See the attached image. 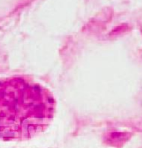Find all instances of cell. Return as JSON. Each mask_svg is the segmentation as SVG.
I'll return each mask as SVG.
<instances>
[{"label": "cell", "instance_id": "cell-1", "mask_svg": "<svg viewBox=\"0 0 142 148\" xmlns=\"http://www.w3.org/2000/svg\"><path fill=\"white\" fill-rule=\"evenodd\" d=\"M56 109L53 94L32 78L0 77V140L23 141L43 132Z\"/></svg>", "mask_w": 142, "mask_h": 148}, {"label": "cell", "instance_id": "cell-2", "mask_svg": "<svg viewBox=\"0 0 142 148\" xmlns=\"http://www.w3.org/2000/svg\"><path fill=\"white\" fill-rule=\"evenodd\" d=\"M129 138V134L126 133H121V132H113L111 133L109 136V138L107 139V141H109V144L118 146V144L122 143V141H127Z\"/></svg>", "mask_w": 142, "mask_h": 148}]
</instances>
